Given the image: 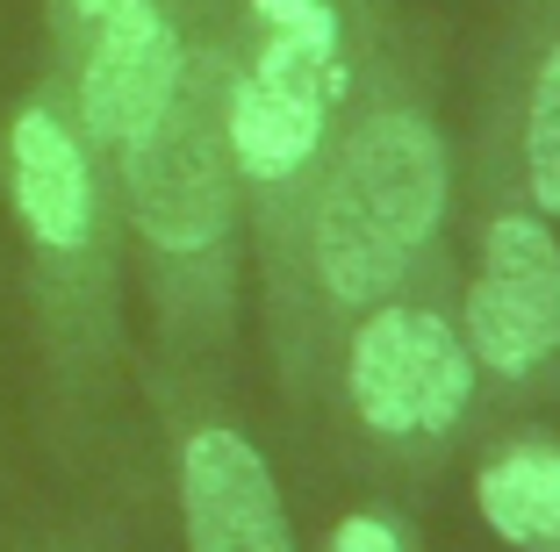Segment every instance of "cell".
Segmentation results:
<instances>
[{
	"label": "cell",
	"mask_w": 560,
	"mask_h": 552,
	"mask_svg": "<svg viewBox=\"0 0 560 552\" xmlns=\"http://www.w3.org/2000/svg\"><path fill=\"white\" fill-rule=\"evenodd\" d=\"M445 215V151L424 115H374L316 195V273L338 302H381Z\"/></svg>",
	"instance_id": "1"
},
{
	"label": "cell",
	"mask_w": 560,
	"mask_h": 552,
	"mask_svg": "<svg viewBox=\"0 0 560 552\" xmlns=\"http://www.w3.org/2000/svg\"><path fill=\"white\" fill-rule=\"evenodd\" d=\"M346 86L338 8L330 0H252V50L223 94L231 165L259 187H288L310 173Z\"/></svg>",
	"instance_id": "2"
},
{
	"label": "cell",
	"mask_w": 560,
	"mask_h": 552,
	"mask_svg": "<svg viewBox=\"0 0 560 552\" xmlns=\"http://www.w3.org/2000/svg\"><path fill=\"white\" fill-rule=\"evenodd\" d=\"M346 395L374 438H431L475 395V352L439 309H374L352 330Z\"/></svg>",
	"instance_id": "3"
},
{
	"label": "cell",
	"mask_w": 560,
	"mask_h": 552,
	"mask_svg": "<svg viewBox=\"0 0 560 552\" xmlns=\"http://www.w3.org/2000/svg\"><path fill=\"white\" fill-rule=\"evenodd\" d=\"M130 209L151 244L165 251H209L231 223V144H223V101L180 80L165 115L130 151Z\"/></svg>",
	"instance_id": "4"
},
{
	"label": "cell",
	"mask_w": 560,
	"mask_h": 552,
	"mask_svg": "<svg viewBox=\"0 0 560 552\" xmlns=\"http://www.w3.org/2000/svg\"><path fill=\"white\" fill-rule=\"evenodd\" d=\"M467 352L503 380L560 352V244L539 215H495L481 237V273L467 287Z\"/></svg>",
	"instance_id": "5"
},
{
	"label": "cell",
	"mask_w": 560,
	"mask_h": 552,
	"mask_svg": "<svg viewBox=\"0 0 560 552\" xmlns=\"http://www.w3.org/2000/svg\"><path fill=\"white\" fill-rule=\"evenodd\" d=\"M180 30L165 22L159 0H122L108 22H94V50L80 72V115L86 137L108 151H130L137 137L165 115V101L180 94Z\"/></svg>",
	"instance_id": "6"
},
{
	"label": "cell",
	"mask_w": 560,
	"mask_h": 552,
	"mask_svg": "<svg viewBox=\"0 0 560 552\" xmlns=\"http://www.w3.org/2000/svg\"><path fill=\"white\" fill-rule=\"evenodd\" d=\"M187 552H295L273 467L237 431H195L180 453Z\"/></svg>",
	"instance_id": "7"
},
{
	"label": "cell",
	"mask_w": 560,
	"mask_h": 552,
	"mask_svg": "<svg viewBox=\"0 0 560 552\" xmlns=\"http://www.w3.org/2000/svg\"><path fill=\"white\" fill-rule=\"evenodd\" d=\"M8 158H15V209L30 223V237L50 244V251H80L86 230H94V179H86V158L66 137V122L44 108L15 115Z\"/></svg>",
	"instance_id": "8"
},
{
	"label": "cell",
	"mask_w": 560,
	"mask_h": 552,
	"mask_svg": "<svg viewBox=\"0 0 560 552\" xmlns=\"http://www.w3.org/2000/svg\"><path fill=\"white\" fill-rule=\"evenodd\" d=\"M475 503L495 538L517 552H560V438H532L495 453L475 481Z\"/></svg>",
	"instance_id": "9"
},
{
	"label": "cell",
	"mask_w": 560,
	"mask_h": 552,
	"mask_svg": "<svg viewBox=\"0 0 560 552\" xmlns=\"http://www.w3.org/2000/svg\"><path fill=\"white\" fill-rule=\"evenodd\" d=\"M525 179L539 195L546 215H560V44L539 58L532 72V101H525Z\"/></svg>",
	"instance_id": "10"
},
{
	"label": "cell",
	"mask_w": 560,
	"mask_h": 552,
	"mask_svg": "<svg viewBox=\"0 0 560 552\" xmlns=\"http://www.w3.org/2000/svg\"><path fill=\"white\" fill-rule=\"evenodd\" d=\"M330 552H402V538L388 531L381 517H346L338 538H330Z\"/></svg>",
	"instance_id": "11"
},
{
	"label": "cell",
	"mask_w": 560,
	"mask_h": 552,
	"mask_svg": "<svg viewBox=\"0 0 560 552\" xmlns=\"http://www.w3.org/2000/svg\"><path fill=\"white\" fill-rule=\"evenodd\" d=\"M66 8H72V15H86V22H108L122 0H66Z\"/></svg>",
	"instance_id": "12"
}]
</instances>
